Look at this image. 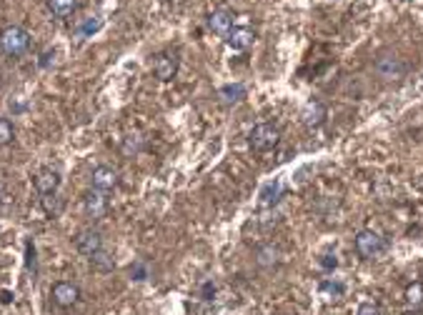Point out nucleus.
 Here are the masks:
<instances>
[{"instance_id":"f257e3e1","label":"nucleus","mask_w":423,"mask_h":315,"mask_svg":"<svg viewBox=\"0 0 423 315\" xmlns=\"http://www.w3.org/2000/svg\"><path fill=\"white\" fill-rule=\"evenodd\" d=\"M0 48L6 55L18 58L30 48V33L20 25H8V28L0 30Z\"/></svg>"},{"instance_id":"f03ea898","label":"nucleus","mask_w":423,"mask_h":315,"mask_svg":"<svg viewBox=\"0 0 423 315\" xmlns=\"http://www.w3.org/2000/svg\"><path fill=\"white\" fill-rule=\"evenodd\" d=\"M248 143L256 153H268V150H273L280 143V131L271 123H258L248 133Z\"/></svg>"},{"instance_id":"7ed1b4c3","label":"nucleus","mask_w":423,"mask_h":315,"mask_svg":"<svg viewBox=\"0 0 423 315\" xmlns=\"http://www.w3.org/2000/svg\"><path fill=\"white\" fill-rule=\"evenodd\" d=\"M353 245H356V253L364 261H373V258H378L386 250V240L375 230H358Z\"/></svg>"},{"instance_id":"20e7f679","label":"nucleus","mask_w":423,"mask_h":315,"mask_svg":"<svg viewBox=\"0 0 423 315\" xmlns=\"http://www.w3.org/2000/svg\"><path fill=\"white\" fill-rule=\"evenodd\" d=\"M408 66L403 63V58H399L396 53H381L375 58V73L383 78V80H399L406 75Z\"/></svg>"},{"instance_id":"39448f33","label":"nucleus","mask_w":423,"mask_h":315,"mask_svg":"<svg viewBox=\"0 0 423 315\" xmlns=\"http://www.w3.org/2000/svg\"><path fill=\"white\" fill-rule=\"evenodd\" d=\"M50 298H53V303L58 308H73V305L80 300V288L71 280H60L50 288Z\"/></svg>"},{"instance_id":"423d86ee","label":"nucleus","mask_w":423,"mask_h":315,"mask_svg":"<svg viewBox=\"0 0 423 315\" xmlns=\"http://www.w3.org/2000/svg\"><path fill=\"white\" fill-rule=\"evenodd\" d=\"M76 248L88 258L93 256V253H98V250H103L101 230H96V228H83V230L76 235Z\"/></svg>"},{"instance_id":"0eeeda50","label":"nucleus","mask_w":423,"mask_h":315,"mask_svg":"<svg viewBox=\"0 0 423 315\" xmlns=\"http://www.w3.org/2000/svg\"><path fill=\"white\" fill-rule=\"evenodd\" d=\"M153 73L158 80H163V83H168V80H173L175 73H178V58H175V53H161L155 55L153 60Z\"/></svg>"},{"instance_id":"6e6552de","label":"nucleus","mask_w":423,"mask_h":315,"mask_svg":"<svg viewBox=\"0 0 423 315\" xmlns=\"http://www.w3.org/2000/svg\"><path fill=\"white\" fill-rule=\"evenodd\" d=\"M90 183H93V188L96 191H113L115 185H118V170H113V168L108 166H98L93 168V173H90Z\"/></svg>"},{"instance_id":"1a4fd4ad","label":"nucleus","mask_w":423,"mask_h":315,"mask_svg":"<svg viewBox=\"0 0 423 315\" xmlns=\"http://www.w3.org/2000/svg\"><path fill=\"white\" fill-rule=\"evenodd\" d=\"M83 208H85V213H88V218H93V220H101L103 215L108 213V198H106V193L103 191H88L85 193V198H83Z\"/></svg>"},{"instance_id":"9d476101","label":"nucleus","mask_w":423,"mask_h":315,"mask_svg":"<svg viewBox=\"0 0 423 315\" xmlns=\"http://www.w3.org/2000/svg\"><path fill=\"white\" fill-rule=\"evenodd\" d=\"M60 188V173L53 170V168H43V170H38L36 175V191L41 193V196H55Z\"/></svg>"},{"instance_id":"9b49d317","label":"nucleus","mask_w":423,"mask_h":315,"mask_svg":"<svg viewBox=\"0 0 423 315\" xmlns=\"http://www.w3.org/2000/svg\"><path fill=\"white\" fill-rule=\"evenodd\" d=\"M301 120L306 128H321L326 123V105L318 101H308L301 110Z\"/></svg>"},{"instance_id":"f8f14e48","label":"nucleus","mask_w":423,"mask_h":315,"mask_svg":"<svg viewBox=\"0 0 423 315\" xmlns=\"http://www.w3.org/2000/svg\"><path fill=\"white\" fill-rule=\"evenodd\" d=\"M226 43L233 50H248L256 43V33L250 28H233L226 36Z\"/></svg>"},{"instance_id":"ddd939ff","label":"nucleus","mask_w":423,"mask_h":315,"mask_svg":"<svg viewBox=\"0 0 423 315\" xmlns=\"http://www.w3.org/2000/svg\"><path fill=\"white\" fill-rule=\"evenodd\" d=\"M208 28L218 36H228L233 30V13L231 10H213L208 15Z\"/></svg>"},{"instance_id":"4468645a","label":"nucleus","mask_w":423,"mask_h":315,"mask_svg":"<svg viewBox=\"0 0 423 315\" xmlns=\"http://www.w3.org/2000/svg\"><path fill=\"white\" fill-rule=\"evenodd\" d=\"M245 96H248V90H245L243 83L223 85V88L218 90V98H221L223 105H238V103L245 101Z\"/></svg>"},{"instance_id":"2eb2a0df","label":"nucleus","mask_w":423,"mask_h":315,"mask_svg":"<svg viewBox=\"0 0 423 315\" xmlns=\"http://www.w3.org/2000/svg\"><path fill=\"white\" fill-rule=\"evenodd\" d=\"M45 3H48V10L55 18H71L78 10V0H45Z\"/></svg>"},{"instance_id":"dca6fc26","label":"nucleus","mask_w":423,"mask_h":315,"mask_svg":"<svg viewBox=\"0 0 423 315\" xmlns=\"http://www.w3.org/2000/svg\"><path fill=\"white\" fill-rule=\"evenodd\" d=\"M278 248L275 245H261V248L256 250V263L258 265H263V268H271V265H275L278 263Z\"/></svg>"},{"instance_id":"f3484780","label":"nucleus","mask_w":423,"mask_h":315,"mask_svg":"<svg viewBox=\"0 0 423 315\" xmlns=\"http://www.w3.org/2000/svg\"><path fill=\"white\" fill-rule=\"evenodd\" d=\"M90 265H93V270L108 273V270H113V268H115V261L108 256L106 250H98V253H93V256H90Z\"/></svg>"},{"instance_id":"a211bd4d","label":"nucleus","mask_w":423,"mask_h":315,"mask_svg":"<svg viewBox=\"0 0 423 315\" xmlns=\"http://www.w3.org/2000/svg\"><path fill=\"white\" fill-rule=\"evenodd\" d=\"M278 198H280V183H278V180H273V183H268L261 191V205H263V208L275 205V203H278Z\"/></svg>"},{"instance_id":"6ab92c4d","label":"nucleus","mask_w":423,"mask_h":315,"mask_svg":"<svg viewBox=\"0 0 423 315\" xmlns=\"http://www.w3.org/2000/svg\"><path fill=\"white\" fill-rule=\"evenodd\" d=\"M406 303L408 305H421L423 303V283H413L406 288Z\"/></svg>"},{"instance_id":"aec40b11","label":"nucleus","mask_w":423,"mask_h":315,"mask_svg":"<svg viewBox=\"0 0 423 315\" xmlns=\"http://www.w3.org/2000/svg\"><path fill=\"white\" fill-rule=\"evenodd\" d=\"M13 138H15V128L8 118H0V145H8L13 143Z\"/></svg>"},{"instance_id":"412c9836","label":"nucleus","mask_w":423,"mask_h":315,"mask_svg":"<svg viewBox=\"0 0 423 315\" xmlns=\"http://www.w3.org/2000/svg\"><path fill=\"white\" fill-rule=\"evenodd\" d=\"M321 291L323 293H334V295H343V293H346V286H343V283H336V280H323Z\"/></svg>"},{"instance_id":"4be33fe9","label":"nucleus","mask_w":423,"mask_h":315,"mask_svg":"<svg viewBox=\"0 0 423 315\" xmlns=\"http://www.w3.org/2000/svg\"><path fill=\"white\" fill-rule=\"evenodd\" d=\"M356 315H381V305H378V303H371V300H366V303L358 305Z\"/></svg>"},{"instance_id":"5701e85b","label":"nucleus","mask_w":423,"mask_h":315,"mask_svg":"<svg viewBox=\"0 0 423 315\" xmlns=\"http://www.w3.org/2000/svg\"><path fill=\"white\" fill-rule=\"evenodd\" d=\"M321 265L326 268V270H334V268L338 265V261H336V256H323Z\"/></svg>"},{"instance_id":"b1692460","label":"nucleus","mask_w":423,"mask_h":315,"mask_svg":"<svg viewBox=\"0 0 423 315\" xmlns=\"http://www.w3.org/2000/svg\"><path fill=\"white\" fill-rule=\"evenodd\" d=\"M98 28H101V20H88V23L83 25V30H80V33H96Z\"/></svg>"}]
</instances>
